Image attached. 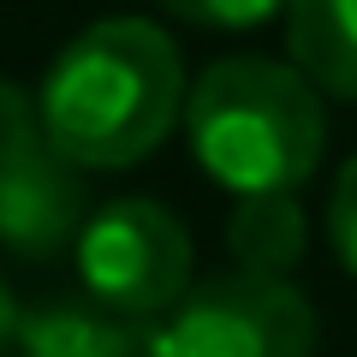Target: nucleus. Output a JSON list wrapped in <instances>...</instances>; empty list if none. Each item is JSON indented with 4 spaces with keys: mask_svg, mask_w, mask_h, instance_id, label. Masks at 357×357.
<instances>
[{
    "mask_svg": "<svg viewBox=\"0 0 357 357\" xmlns=\"http://www.w3.org/2000/svg\"><path fill=\"white\" fill-rule=\"evenodd\" d=\"M48 143L77 173H114L167 143L185 114L178 42L149 18H102L60 48L36 96Z\"/></svg>",
    "mask_w": 357,
    "mask_h": 357,
    "instance_id": "obj_1",
    "label": "nucleus"
},
{
    "mask_svg": "<svg viewBox=\"0 0 357 357\" xmlns=\"http://www.w3.org/2000/svg\"><path fill=\"white\" fill-rule=\"evenodd\" d=\"M185 137L203 173L232 197H280L316 173L328 119L292 66L238 54L185 89Z\"/></svg>",
    "mask_w": 357,
    "mask_h": 357,
    "instance_id": "obj_2",
    "label": "nucleus"
},
{
    "mask_svg": "<svg viewBox=\"0 0 357 357\" xmlns=\"http://www.w3.org/2000/svg\"><path fill=\"white\" fill-rule=\"evenodd\" d=\"M84 292L119 316L155 321L191 292V238L149 197H119L96 208L72 244Z\"/></svg>",
    "mask_w": 357,
    "mask_h": 357,
    "instance_id": "obj_3",
    "label": "nucleus"
},
{
    "mask_svg": "<svg viewBox=\"0 0 357 357\" xmlns=\"http://www.w3.org/2000/svg\"><path fill=\"white\" fill-rule=\"evenodd\" d=\"M167 357H310L316 310L292 280L262 274H215L197 280L161 321Z\"/></svg>",
    "mask_w": 357,
    "mask_h": 357,
    "instance_id": "obj_4",
    "label": "nucleus"
},
{
    "mask_svg": "<svg viewBox=\"0 0 357 357\" xmlns=\"http://www.w3.org/2000/svg\"><path fill=\"white\" fill-rule=\"evenodd\" d=\"M84 173L54 143L0 167V244L24 262H48L84 232Z\"/></svg>",
    "mask_w": 357,
    "mask_h": 357,
    "instance_id": "obj_5",
    "label": "nucleus"
},
{
    "mask_svg": "<svg viewBox=\"0 0 357 357\" xmlns=\"http://www.w3.org/2000/svg\"><path fill=\"white\" fill-rule=\"evenodd\" d=\"M18 351L24 357H167L161 321L119 316L107 304H72L54 298L18 316Z\"/></svg>",
    "mask_w": 357,
    "mask_h": 357,
    "instance_id": "obj_6",
    "label": "nucleus"
},
{
    "mask_svg": "<svg viewBox=\"0 0 357 357\" xmlns=\"http://www.w3.org/2000/svg\"><path fill=\"white\" fill-rule=\"evenodd\" d=\"M286 54L316 96L357 102V0H292Z\"/></svg>",
    "mask_w": 357,
    "mask_h": 357,
    "instance_id": "obj_7",
    "label": "nucleus"
},
{
    "mask_svg": "<svg viewBox=\"0 0 357 357\" xmlns=\"http://www.w3.org/2000/svg\"><path fill=\"white\" fill-rule=\"evenodd\" d=\"M304 208L298 191L280 197H238L227 220V250L238 262V274H262V280H286L304 256Z\"/></svg>",
    "mask_w": 357,
    "mask_h": 357,
    "instance_id": "obj_8",
    "label": "nucleus"
},
{
    "mask_svg": "<svg viewBox=\"0 0 357 357\" xmlns=\"http://www.w3.org/2000/svg\"><path fill=\"white\" fill-rule=\"evenodd\" d=\"M286 6L292 0H161V13L185 18V24H203V30H256L274 13H286Z\"/></svg>",
    "mask_w": 357,
    "mask_h": 357,
    "instance_id": "obj_9",
    "label": "nucleus"
},
{
    "mask_svg": "<svg viewBox=\"0 0 357 357\" xmlns=\"http://www.w3.org/2000/svg\"><path fill=\"white\" fill-rule=\"evenodd\" d=\"M36 143H48V131H42V114H36V96L0 77V167L18 161V155H30Z\"/></svg>",
    "mask_w": 357,
    "mask_h": 357,
    "instance_id": "obj_10",
    "label": "nucleus"
},
{
    "mask_svg": "<svg viewBox=\"0 0 357 357\" xmlns=\"http://www.w3.org/2000/svg\"><path fill=\"white\" fill-rule=\"evenodd\" d=\"M328 238H333V256L345 262V274H357V155L340 167V178H333V197H328Z\"/></svg>",
    "mask_w": 357,
    "mask_h": 357,
    "instance_id": "obj_11",
    "label": "nucleus"
},
{
    "mask_svg": "<svg viewBox=\"0 0 357 357\" xmlns=\"http://www.w3.org/2000/svg\"><path fill=\"white\" fill-rule=\"evenodd\" d=\"M18 340V304H13V292H6V280H0V351Z\"/></svg>",
    "mask_w": 357,
    "mask_h": 357,
    "instance_id": "obj_12",
    "label": "nucleus"
}]
</instances>
